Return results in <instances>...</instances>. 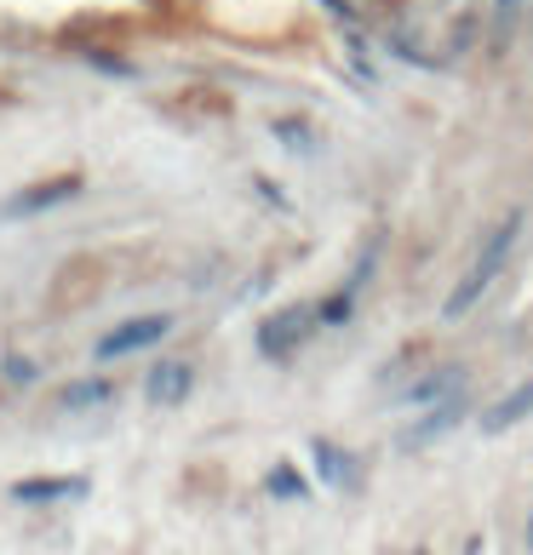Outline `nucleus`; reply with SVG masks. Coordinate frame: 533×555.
Returning <instances> with one entry per match:
<instances>
[{"instance_id":"obj_17","label":"nucleus","mask_w":533,"mask_h":555,"mask_svg":"<svg viewBox=\"0 0 533 555\" xmlns=\"http://www.w3.org/2000/svg\"><path fill=\"white\" fill-rule=\"evenodd\" d=\"M528 550H533V509H528Z\"/></svg>"},{"instance_id":"obj_10","label":"nucleus","mask_w":533,"mask_h":555,"mask_svg":"<svg viewBox=\"0 0 533 555\" xmlns=\"http://www.w3.org/2000/svg\"><path fill=\"white\" fill-rule=\"evenodd\" d=\"M316 469H321V481L327 487H351L356 481V464H351V452H339L333 441H316Z\"/></svg>"},{"instance_id":"obj_4","label":"nucleus","mask_w":533,"mask_h":555,"mask_svg":"<svg viewBox=\"0 0 533 555\" xmlns=\"http://www.w3.org/2000/svg\"><path fill=\"white\" fill-rule=\"evenodd\" d=\"M195 389V366L190 361H155L150 378H143V396L150 406H183V396Z\"/></svg>"},{"instance_id":"obj_11","label":"nucleus","mask_w":533,"mask_h":555,"mask_svg":"<svg viewBox=\"0 0 533 555\" xmlns=\"http://www.w3.org/2000/svg\"><path fill=\"white\" fill-rule=\"evenodd\" d=\"M110 396H115L110 378H80V384H69L64 396H58V406H64V413H80V406H104Z\"/></svg>"},{"instance_id":"obj_5","label":"nucleus","mask_w":533,"mask_h":555,"mask_svg":"<svg viewBox=\"0 0 533 555\" xmlns=\"http://www.w3.org/2000/svg\"><path fill=\"white\" fill-rule=\"evenodd\" d=\"M459 418H465V396H454V401H436V406H430V413H424L419 424H407V429H402L396 447H402V452H419V447H430V441H442V436H447V429H454Z\"/></svg>"},{"instance_id":"obj_13","label":"nucleus","mask_w":533,"mask_h":555,"mask_svg":"<svg viewBox=\"0 0 533 555\" xmlns=\"http://www.w3.org/2000/svg\"><path fill=\"white\" fill-rule=\"evenodd\" d=\"M522 12H528V0H494V35L510 40V29L522 24Z\"/></svg>"},{"instance_id":"obj_7","label":"nucleus","mask_w":533,"mask_h":555,"mask_svg":"<svg viewBox=\"0 0 533 555\" xmlns=\"http://www.w3.org/2000/svg\"><path fill=\"white\" fill-rule=\"evenodd\" d=\"M75 190H80V178H47V183H29L24 195H12L0 212H7V218H29V212H40V207H58V201H69Z\"/></svg>"},{"instance_id":"obj_3","label":"nucleus","mask_w":533,"mask_h":555,"mask_svg":"<svg viewBox=\"0 0 533 555\" xmlns=\"http://www.w3.org/2000/svg\"><path fill=\"white\" fill-rule=\"evenodd\" d=\"M522 230H528V212H522V207H510V212L494 223V230H487V241H482V253H477V263H470V270H477L482 281H494L505 263H510V253H517Z\"/></svg>"},{"instance_id":"obj_15","label":"nucleus","mask_w":533,"mask_h":555,"mask_svg":"<svg viewBox=\"0 0 533 555\" xmlns=\"http://www.w3.org/2000/svg\"><path fill=\"white\" fill-rule=\"evenodd\" d=\"M276 138H287V150H310V127L304 120H276Z\"/></svg>"},{"instance_id":"obj_19","label":"nucleus","mask_w":533,"mask_h":555,"mask_svg":"<svg viewBox=\"0 0 533 555\" xmlns=\"http://www.w3.org/2000/svg\"><path fill=\"white\" fill-rule=\"evenodd\" d=\"M528 12H533V7H528Z\"/></svg>"},{"instance_id":"obj_1","label":"nucleus","mask_w":533,"mask_h":555,"mask_svg":"<svg viewBox=\"0 0 533 555\" xmlns=\"http://www.w3.org/2000/svg\"><path fill=\"white\" fill-rule=\"evenodd\" d=\"M316 326H321V321H316V304H293V310H276L270 321L258 326V349H264L270 361H281V356H293V349L310 338Z\"/></svg>"},{"instance_id":"obj_18","label":"nucleus","mask_w":533,"mask_h":555,"mask_svg":"<svg viewBox=\"0 0 533 555\" xmlns=\"http://www.w3.org/2000/svg\"><path fill=\"white\" fill-rule=\"evenodd\" d=\"M419 555H424V550H419Z\"/></svg>"},{"instance_id":"obj_6","label":"nucleus","mask_w":533,"mask_h":555,"mask_svg":"<svg viewBox=\"0 0 533 555\" xmlns=\"http://www.w3.org/2000/svg\"><path fill=\"white\" fill-rule=\"evenodd\" d=\"M522 418H533V378L487 406V413H482V436H505V429H517Z\"/></svg>"},{"instance_id":"obj_12","label":"nucleus","mask_w":533,"mask_h":555,"mask_svg":"<svg viewBox=\"0 0 533 555\" xmlns=\"http://www.w3.org/2000/svg\"><path fill=\"white\" fill-rule=\"evenodd\" d=\"M351 315H356V293H351V286H344V293H333L327 304H316V321H321V326H344Z\"/></svg>"},{"instance_id":"obj_16","label":"nucleus","mask_w":533,"mask_h":555,"mask_svg":"<svg viewBox=\"0 0 533 555\" xmlns=\"http://www.w3.org/2000/svg\"><path fill=\"white\" fill-rule=\"evenodd\" d=\"M7 378H12V384H29V378H35V361L12 356V361H7Z\"/></svg>"},{"instance_id":"obj_2","label":"nucleus","mask_w":533,"mask_h":555,"mask_svg":"<svg viewBox=\"0 0 533 555\" xmlns=\"http://www.w3.org/2000/svg\"><path fill=\"white\" fill-rule=\"evenodd\" d=\"M173 333V315H138V321H120L115 333L98 338V361H120L132 356V349H150Z\"/></svg>"},{"instance_id":"obj_9","label":"nucleus","mask_w":533,"mask_h":555,"mask_svg":"<svg viewBox=\"0 0 533 555\" xmlns=\"http://www.w3.org/2000/svg\"><path fill=\"white\" fill-rule=\"evenodd\" d=\"M80 492H87L80 476H40V481H17L12 499L17 504H58V499H80Z\"/></svg>"},{"instance_id":"obj_14","label":"nucleus","mask_w":533,"mask_h":555,"mask_svg":"<svg viewBox=\"0 0 533 555\" xmlns=\"http://www.w3.org/2000/svg\"><path fill=\"white\" fill-rule=\"evenodd\" d=\"M270 492H276V499H304V492H310V487H304V476H299V469H270Z\"/></svg>"},{"instance_id":"obj_8","label":"nucleus","mask_w":533,"mask_h":555,"mask_svg":"<svg viewBox=\"0 0 533 555\" xmlns=\"http://www.w3.org/2000/svg\"><path fill=\"white\" fill-rule=\"evenodd\" d=\"M459 389H465V366H436V373H424L419 384H407L402 401L407 406H436V401H454Z\"/></svg>"}]
</instances>
